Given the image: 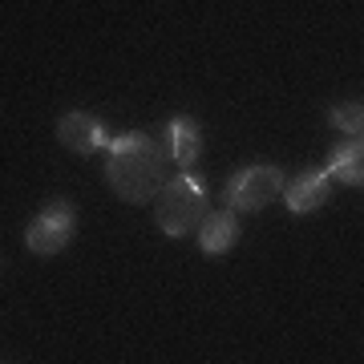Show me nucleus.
<instances>
[{
	"instance_id": "1",
	"label": "nucleus",
	"mask_w": 364,
	"mask_h": 364,
	"mask_svg": "<svg viewBox=\"0 0 364 364\" xmlns=\"http://www.w3.org/2000/svg\"><path fill=\"white\" fill-rule=\"evenodd\" d=\"M105 178L117 198L126 203H150L162 191V146L150 134H126L109 146Z\"/></svg>"
},
{
	"instance_id": "2",
	"label": "nucleus",
	"mask_w": 364,
	"mask_h": 364,
	"mask_svg": "<svg viewBox=\"0 0 364 364\" xmlns=\"http://www.w3.org/2000/svg\"><path fill=\"white\" fill-rule=\"evenodd\" d=\"M203 219H207V191L198 182L174 178L162 186V195H158V227H162V235L182 239V235L195 231Z\"/></svg>"
},
{
	"instance_id": "3",
	"label": "nucleus",
	"mask_w": 364,
	"mask_h": 364,
	"mask_svg": "<svg viewBox=\"0 0 364 364\" xmlns=\"http://www.w3.org/2000/svg\"><path fill=\"white\" fill-rule=\"evenodd\" d=\"M73 231H77V215H73V207H69V203H53V207H45L37 219L28 223L25 243H28L33 255H57V251L69 247Z\"/></svg>"
},
{
	"instance_id": "4",
	"label": "nucleus",
	"mask_w": 364,
	"mask_h": 364,
	"mask_svg": "<svg viewBox=\"0 0 364 364\" xmlns=\"http://www.w3.org/2000/svg\"><path fill=\"white\" fill-rule=\"evenodd\" d=\"M279 191H284V174L275 166H247L227 182V203L231 210H259L275 203Z\"/></svg>"
},
{
	"instance_id": "5",
	"label": "nucleus",
	"mask_w": 364,
	"mask_h": 364,
	"mask_svg": "<svg viewBox=\"0 0 364 364\" xmlns=\"http://www.w3.org/2000/svg\"><path fill=\"white\" fill-rule=\"evenodd\" d=\"M57 138L73 150V154H97L105 146V130L93 114H65L57 126Z\"/></svg>"
},
{
	"instance_id": "6",
	"label": "nucleus",
	"mask_w": 364,
	"mask_h": 364,
	"mask_svg": "<svg viewBox=\"0 0 364 364\" xmlns=\"http://www.w3.org/2000/svg\"><path fill=\"white\" fill-rule=\"evenodd\" d=\"M198 243L207 255H223V251H231L239 243V219H235V210H215L203 219L198 227Z\"/></svg>"
},
{
	"instance_id": "7",
	"label": "nucleus",
	"mask_w": 364,
	"mask_h": 364,
	"mask_svg": "<svg viewBox=\"0 0 364 364\" xmlns=\"http://www.w3.org/2000/svg\"><path fill=\"white\" fill-rule=\"evenodd\" d=\"M328 203V174H299L291 186H287V207L296 215H312Z\"/></svg>"
},
{
	"instance_id": "8",
	"label": "nucleus",
	"mask_w": 364,
	"mask_h": 364,
	"mask_svg": "<svg viewBox=\"0 0 364 364\" xmlns=\"http://www.w3.org/2000/svg\"><path fill=\"white\" fill-rule=\"evenodd\" d=\"M332 174H336L344 186H360L364 182V146H360V138H352V142H344L332 154Z\"/></svg>"
},
{
	"instance_id": "9",
	"label": "nucleus",
	"mask_w": 364,
	"mask_h": 364,
	"mask_svg": "<svg viewBox=\"0 0 364 364\" xmlns=\"http://www.w3.org/2000/svg\"><path fill=\"white\" fill-rule=\"evenodd\" d=\"M170 142H174V162H178V166H191L198 158L203 138H198V126L191 117H174V122H170Z\"/></svg>"
},
{
	"instance_id": "10",
	"label": "nucleus",
	"mask_w": 364,
	"mask_h": 364,
	"mask_svg": "<svg viewBox=\"0 0 364 364\" xmlns=\"http://www.w3.org/2000/svg\"><path fill=\"white\" fill-rule=\"evenodd\" d=\"M332 126H336V130H344V134H352V138H360V130H364V109H360L356 102L336 105V109H332Z\"/></svg>"
}]
</instances>
